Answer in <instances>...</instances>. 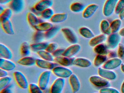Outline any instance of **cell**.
<instances>
[{
    "label": "cell",
    "mask_w": 124,
    "mask_h": 93,
    "mask_svg": "<svg viewBox=\"0 0 124 93\" xmlns=\"http://www.w3.org/2000/svg\"><path fill=\"white\" fill-rule=\"evenodd\" d=\"M13 12V11L10 8H8L5 9L4 11L0 14V22L10 19L12 16Z\"/></svg>",
    "instance_id": "39"
},
{
    "label": "cell",
    "mask_w": 124,
    "mask_h": 93,
    "mask_svg": "<svg viewBox=\"0 0 124 93\" xmlns=\"http://www.w3.org/2000/svg\"><path fill=\"white\" fill-rule=\"evenodd\" d=\"M14 80L19 88L23 89L29 88V84L27 78L24 74L20 71H16L13 73Z\"/></svg>",
    "instance_id": "2"
},
{
    "label": "cell",
    "mask_w": 124,
    "mask_h": 93,
    "mask_svg": "<svg viewBox=\"0 0 124 93\" xmlns=\"http://www.w3.org/2000/svg\"><path fill=\"white\" fill-rule=\"evenodd\" d=\"M36 59L33 57L31 56H27L23 57L17 61V63L24 66H31L34 65L36 64Z\"/></svg>",
    "instance_id": "24"
},
{
    "label": "cell",
    "mask_w": 124,
    "mask_h": 93,
    "mask_svg": "<svg viewBox=\"0 0 124 93\" xmlns=\"http://www.w3.org/2000/svg\"><path fill=\"white\" fill-rule=\"evenodd\" d=\"M54 14L53 9L49 8L41 12L40 17L44 20H50Z\"/></svg>",
    "instance_id": "37"
},
{
    "label": "cell",
    "mask_w": 124,
    "mask_h": 93,
    "mask_svg": "<svg viewBox=\"0 0 124 93\" xmlns=\"http://www.w3.org/2000/svg\"><path fill=\"white\" fill-rule=\"evenodd\" d=\"M69 82L73 93H77L80 88L81 84L79 79L76 74L73 73L69 78Z\"/></svg>",
    "instance_id": "13"
},
{
    "label": "cell",
    "mask_w": 124,
    "mask_h": 93,
    "mask_svg": "<svg viewBox=\"0 0 124 93\" xmlns=\"http://www.w3.org/2000/svg\"><path fill=\"white\" fill-rule=\"evenodd\" d=\"M117 57L122 60L124 59V45L122 43H120L117 46Z\"/></svg>",
    "instance_id": "44"
},
{
    "label": "cell",
    "mask_w": 124,
    "mask_h": 93,
    "mask_svg": "<svg viewBox=\"0 0 124 93\" xmlns=\"http://www.w3.org/2000/svg\"><path fill=\"white\" fill-rule=\"evenodd\" d=\"M99 7V5L96 4H91L87 6L83 11V17L85 19L90 18L96 12Z\"/></svg>",
    "instance_id": "15"
},
{
    "label": "cell",
    "mask_w": 124,
    "mask_h": 93,
    "mask_svg": "<svg viewBox=\"0 0 124 93\" xmlns=\"http://www.w3.org/2000/svg\"><path fill=\"white\" fill-rule=\"evenodd\" d=\"M8 76V71L0 68V78H4Z\"/></svg>",
    "instance_id": "48"
},
{
    "label": "cell",
    "mask_w": 124,
    "mask_h": 93,
    "mask_svg": "<svg viewBox=\"0 0 124 93\" xmlns=\"http://www.w3.org/2000/svg\"><path fill=\"white\" fill-rule=\"evenodd\" d=\"M107 57L109 59L117 57V52L113 50H109L107 54Z\"/></svg>",
    "instance_id": "47"
},
{
    "label": "cell",
    "mask_w": 124,
    "mask_h": 93,
    "mask_svg": "<svg viewBox=\"0 0 124 93\" xmlns=\"http://www.w3.org/2000/svg\"><path fill=\"white\" fill-rule=\"evenodd\" d=\"M35 65L40 68L47 70H52L58 65L55 62L47 61L42 59H36Z\"/></svg>",
    "instance_id": "14"
},
{
    "label": "cell",
    "mask_w": 124,
    "mask_h": 93,
    "mask_svg": "<svg viewBox=\"0 0 124 93\" xmlns=\"http://www.w3.org/2000/svg\"><path fill=\"white\" fill-rule=\"evenodd\" d=\"M54 26L53 23L48 22H44L35 26L33 28L36 31L46 32Z\"/></svg>",
    "instance_id": "27"
},
{
    "label": "cell",
    "mask_w": 124,
    "mask_h": 93,
    "mask_svg": "<svg viewBox=\"0 0 124 93\" xmlns=\"http://www.w3.org/2000/svg\"><path fill=\"white\" fill-rule=\"evenodd\" d=\"M58 44L54 42L49 43L46 48V50L48 52L52 54L58 48Z\"/></svg>",
    "instance_id": "45"
},
{
    "label": "cell",
    "mask_w": 124,
    "mask_h": 93,
    "mask_svg": "<svg viewBox=\"0 0 124 93\" xmlns=\"http://www.w3.org/2000/svg\"><path fill=\"white\" fill-rule=\"evenodd\" d=\"M53 4V0H40L37 2L33 7L37 10L41 12L46 9L51 8Z\"/></svg>",
    "instance_id": "19"
},
{
    "label": "cell",
    "mask_w": 124,
    "mask_h": 93,
    "mask_svg": "<svg viewBox=\"0 0 124 93\" xmlns=\"http://www.w3.org/2000/svg\"><path fill=\"white\" fill-rule=\"evenodd\" d=\"M61 31L69 43L72 44L78 43V37L72 29L69 27H64L61 29Z\"/></svg>",
    "instance_id": "6"
},
{
    "label": "cell",
    "mask_w": 124,
    "mask_h": 93,
    "mask_svg": "<svg viewBox=\"0 0 124 93\" xmlns=\"http://www.w3.org/2000/svg\"><path fill=\"white\" fill-rule=\"evenodd\" d=\"M109 49L105 44L101 43L93 47V52L97 54L107 55Z\"/></svg>",
    "instance_id": "30"
},
{
    "label": "cell",
    "mask_w": 124,
    "mask_h": 93,
    "mask_svg": "<svg viewBox=\"0 0 124 93\" xmlns=\"http://www.w3.org/2000/svg\"><path fill=\"white\" fill-rule=\"evenodd\" d=\"M118 33L121 37H124V27L120 29Z\"/></svg>",
    "instance_id": "53"
},
{
    "label": "cell",
    "mask_w": 124,
    "mask_h": 93,
    "mask_svg": "<svg viewBox=\"0 0 124 93\" xmlns=\"http://www.w3.org/2000/svg\"><path fill=\"white\" fill-rule=\"evenodd\" d=\"M51 74V71L46 70L43 72L40 75L38 81V85L43 91L47 89L50 82Z\"/></svg>",
    "instance_id": "5"
},
{
    "label": "cell",
    "mask_w": 124,
    "mask_h": 93,
    "mask_svg": "<svg viewBox=\"0 0 124 93\" xmlns=\"http://www.w3.org/2000/svg\"><path fill=\"white\" fill-rule=\"evenodd\" d=\"M31 50L30 44L27 41H24L21 44L20 52L22 57L29 56L31 54Z\"/></svg>",
    "instance_id": "32"
},
{
    "label": "cell",
    "mask_w": 124,
    "mask_h": 93,
    "mask_svg": "<svg viewBox=\"0 0 124 93\" xmlns=\"http://www.w3.org/2000/svg\"><path fill=\"white\" fill-rule=\"evenodd\" d=\"M118 0H106L103 8V14L105 16L109 17L113 14Z\"/></svg>",
    "instance_id": "7"
},
{
    "label": "cell",
    "mask_w": 124,
    "mask_h": 93,
    "mask_svg": "<svg viewBox=\"0 0 124 93\" xmlns=\"http://www.w3.org/2000/svg\"><path fill=\"white\" fill-rule=\"evenodd\" d=\"M27 20L29 24L32 28L44 21L40 17L38 16L31 12L27 14Z\"/></svg>",
    "instance_id": "17"
},
{
    "label": "cell",
    "mask_w": 124,
    "mask_h": 93,
    "mask_svg": "<svg viewBox=\"0 0 124 93\" xmlns=\"http://www.w3.org/2000/svg\"><path fill=\"white\" fill-rule=\"evenodd\" d=\"M65 49L62 48H58L54 52L52 53V54L54 58L62 56L65 51Z\"/></svg>",
    "instance_id": "46"
},
{
    "label": "cell",
    "mask_w": 124,
    "mask_h": 93,
    "mask_svg": "<svg viewBox=\"0 0 124 93\" xmlns=\"http://www.w3.org/2000/svg\"><path fill=\"white\" fill-rule=\"evenodd\" d=\"M29 89L30 93H43V91L38 84L34 83L30 84Z\"/></svg>",
    "instance_id": "41"
},
{
    "label": "cell",
    "mask_w": 124,
    "mask_h": 93,
    "mask_svg": "<svg viewBox=\"0 0 124 93\" xmlns=\"http://www.w3.org/2000/svg\"><path fill=\"white\" fill-rule=\"evenodd\" d=\"M100 30L101 33L105 35H109L112 33L110 29V23L106 19L101 20L100 25Z\"/></svg>",
    "instance_id": "29"
},
{
    "label": "cell",
    "mask_w": 124,
    "mask_h": 93,
    "mask_svg": "<svg viewBox=\"0 0 124 93\" xmlns=\"http://www.w3.org/2000/svg\"><path fill=\"white\" fill-rule=\"evenodd\" d=\"M106 35L105 34L101 33L98 35L94 36L93 38L90 39L89 42V44L91 47H94L96 46L103 43L106 40Z\"/></svg>",
    "instance_id": "23"
},
{
    "label": "cell",
    "mask_w": 124,
    "mask_h": 93,
    "mask_svg": "<svg viewBox=\"0 0 124 93\" xmlns=\"http://www.w3.org/2000/svg\"><path fill=\"white\" fill-rule=\"evenodd\" d=\"M1 27L5 33L8 35H13L15 34L12 23L10 20L0 22Z\"/></svg>",
    "instance_id": "21"
},
{
    "label": "cell",
    "mask_w": 124,
    "mask_h": 93,
    "mask_svg": "<svg viewBox=\"0 0 124 93\" xmlns=\"http://www.w3.org/2000/svg\"><path fill=\"white\" fill-rule=\"evenodd\" d=\"M68 17V14L66 12L54 14L50 21L53 23H60L65 22Z\"/></svg>",
    "instance_id": "25"
},
{
    "label": "cell",
    "mask_w": 124,
    "mask_h": 93,
    "mask_svg": "<svg viewBox=\"0 0 124 93\" xmlns=\"http://www.w3.org/2000/svg\"><path fill=\"white\" fill-rule=\"evenodd\" d=\"M8 7L16 14L21 13L25 6L24 0H11L8 4Z\"/></svg>",
    "instance_id": "12"
},
{
    "label": "cell",
    "mask_w": 124,
    "mask_h": 93,
    "mask_svg": "<svg viewBox=\"0 0 124 93\" xmlns=\"http://www.w3.org/2000/svg\"><path fill=\"white\" fill-rule=\"evenodd\" d=\"M73 65L80 67H89L92 65L91 61L85 57H78L75 58L73 62Z\"/></svg>",
    "instance_id": "20"
},
{
    "label": "cell",
    "mask_w": 124,
    "mask_h": 93,
    "mask_svg": "<svg viewBox=\"0 0 124 93\" xmlns=\"http://www.w3.org/2000/svg\"><path fill=\"white\" fill-rule=\"evenodd\" d=\"M119 18L121 20L124 19V9L119 14Z\"/></svg>",
    "instance_id": "52"
},
{
    "label": "cell",
    "mask_w": 124,
    "mask_h": 93,
    "mask_svg": "<svg viewBox=\"0 0 124 93\" xmlns=\"http://www.w3.org/2000/svg\"><path fill=\"white\" fill-rule=\"evenodd\" d=\"M11 0H0V4L1 5H6L8 4Z\"/></svg>",
    "instance_id": "51"
},
{
    "label": "cell",
    "mask_w": 124,
    "mask_h": 93,
    "mask_svg": "<svg viewBox=\"0 0 124 93\" xmlns=\"http://www.w3.org/2000/svg\"><path fill=\"white\" fill-rule=\"evenodd\" d=\"M13 57L11 50L3 44H0V58L11 60Z\"/></svg>",
    "instance_id": "22"
},
{
    "label": "cell",
    "mask_w": 124,
    "mask_h": 93,
    "mask_svg": "<svg viewBox=\"0 0 124 93\" xmlns=\"http://www.w3.org/2000/svg\"><path fill=\"white\" fill-rule=\"evenodd\" d=\"M107 55L97 54L93 60V65L96 67L103 65L108 60Z\"/></svg>",
    "instance_id": "34"
},
{
    "label": "cell",
    "mask_w": 124,
    "mask_h": 93,
    "mask_svg": "<svg viewBox=\"0 0 124 93\" xmlns=\"http://www.w3.org/2000/svg\"><path fill=\"white\" fill-rule=\"evenodd\" d=\"M16 67V64L10 60L0 58V68L7 71L13 70Z\"/></svg>",
    "instance_id": "18"
},
{
    "label": "cell",
    "mask_w": 124,
    "mask_h": 93,
    "mask_svg": "<svg viewBox=\"0 0 124 93\" xmlns=\"http://www.w3.org/2000/svg\"><path fill=\"white\" fill-rule=\"evenodd\" d=\"M89 81L93 85L101 88L110 86L109 81L103 78L99 75L91 76L89 78Z\"/></svg>",
    "instance_id": "4"
},
{
    "label": "cell",
    "mask_w": 124,
    "mask_h": 93,
    "mask_svg": "<svg viewBox=\"0 0 124 93\" xmlns=\"http://www.w3.org/2000/svg\"><path fill=\"white\" fill-rule=\"evenodd\" d=\"M122 60L119 57L109 59L103 65L102 68L107 70H113L121 66Z\"/></svg>",
    "instance_id": "9"
},
{
    "label": "cell",
    "mask_w": 124,
    "mask_h": 93,
    "mask_svg": "<svg viewBox=\"0 0 124 93\" xmlns=\"http://www.w3.org/2000/svg\"><path fill=\"white\" fill-rule=\"evenodd\" d=\"M98 72L99 76L109 81L114 80L117 77L116 73L114 71L102 67L99 68Z\"/></svg>",
    "instance_id": "10"
},
{
    "label": "cell",
    "mask_w": 124,
    "mask_h": 93,
    "mask_svg": "<svg viewBox=\"0 0 124 93\" xmlns=\"http://www.w3.org/2000/svg\"></svg>",
    "instance_id": "57"
},
{
    "label": "cell",
    "mask_w": 124,
    "mask_h": 93,
    "mask_svg": "<svg viewBox=\"0 0 124 93\" xmlns=\"http://www.w3.org/2000/svg\"><path fill=\"white\" fill-rule=\"evenodd\" d=\"M0 93H13L12 90L9 86L0 91Z\"/></svg>",
    "instance_id": "49"
},
{
    "label": "cell",
    "mask_w": 124,
    "mask_h": 93,
    "mask_svg": "<svg viewBox=\"0 0 124 93\" xmlns=\"http://www.w3.org/2000/svg\"><path fill=\"white\" fill-rule=\"evenodd\" d=\"M120 90H121V93H124V80L121 85Z\"/></svg>",
    "instance_id": "54"
},
{
    "label": "cell",
    "mask_w": 124,
    "mask_h": 93,
    "mask_svg": "<svg viewBox=\"0 0 124 93\" xmlns=\"http://www.w3.org/2000/svg\"><path fill=\"white\" fill-rule=\"evenodd\" d=\"M12 81V78L8 76L0 78V91L9 86Z\"/></svg>",
    "instance_id": "40"
},
{
    "label": "cell",
    "mask_w": 124,
    "mask_h": 93,
    "mask_svg": "<svg viewBox=\"0 0 124 93\" xmlns=\"http://www.w3.org/2000/svg\"><path fill=\"white\" fill-rule=\"evenodd\" d=\"M61 30V27L58 25H54L50 29L45 32L46 40H50L55 37Z\"/></svg>",
    "instance_id": "28"
},
{
    "label": "cell",
    "mask_w": 124,
    "mask_h": 93,
    "mask_svg": "<svg viewBox=\"0 0 124 93\" xmlns=\"http://www.w3.org/2000/svg\"><path fill=\"white\" fill-rule=\"evenodd\" d=\"M45 39V33L36 31L32 37V40L34 43L42 42Z\"/></svg>",
    "instance_id": "38"
},
{
    "label": "cell",
    "mask_w": 124,
    "mask_h": 93,
    "mask_svg": "<svg viewBox=\"0 0 124 93\" xmlns=\"http://www.w3.org/2000/svg\"><path fill=\"white\" fill-rule=\"evenodd\" d=\"M49 43L47 41H42L39 43H33L30 44L31 51L34 52H37L46 49Z\"/></svg>",
    "instance_id": "26"
},
{
    "label": "cell",
    "mask_w": 124,
    "mask_h": 93,
    "mask_svg": "<svg viewBox=\"0 0 124 93\" xmlns=\"http://www.w3.org/2000/svg\"><path fill=\"white\" fill-rule=\"evenodd\" d=\"M65 85V79L58 78L54 81L51 85L50 89V93H62Z\"/></svg>",
    "instance_id": "8"
},
{
    "label": "cell",
    "mask_w": 124,
    "mask_h": 93,
    "mask_svg": "<svg viewBox=\"0 0 124 93\" xmlns=\"http://www.w3.org/2000/svg\"><path fill=\"white\" fill-rule=\"evenodd\" d=\"M38 55L40 59L50 62H54V57L51 53L46 50H43L37 52Z\"/></svg>",
    "instance_id": "36"
},
{
    "label": "cell",
    "mask_w": 124,
    "mask_h": 93,
    "mask_svg": "<svg viewBox=\"0 0 124 93\" xmlns=\"http://www.w3.org/2000/svg\"><path fill=\"white\" fill-rule=\"evenodd\" d=\"M121 40V36L119 33H111L107 37L106 44L109 49L113 50L118 46Z\"/></svg>",
    "instance_id": "3"
},
{
    "label": "cell",
    "mask_w": 124,
    "mask_h": 93,
    "mask_svg": "<svg viewBox=\"0 0 124 93\" xmlns=\"http://www.w3.org/2000/svg\"><path fill=\"white\" fill-rule=\"evenodd\" d=\"M52 72L55 76L61 78H69L73 74L72 70L67 67L62 66H56L52 70Z\"/></svg>",
    "instance_id": "1"
},
{
    "label": "cell",
    "mask_w": 124,
    "mask_h": 93,
    "mask_svg": "<svg viewBox=\"0 0 124 93\" xmlns=\"http://www.w3.org/2000/svg\"><path fill=\"white\" fill-rule=\"evenodd\" d=\"M99 92V93H120L116 89L110 86L101 88Z\"/></svg>",
    "instance_id": "43"
},
{
    "label": "cell",
    "mask_w": 124,
    "mask_h": 93,
    "mask_svg": "<svg viewBox=\"0 0 124 93\" xmlns=\"http://www.w3.org/2000/svg\"><path fill=\"white\" fill-rule=\"evenodd\" d=\"M81 49V46L79 44H72L65 49L63 56L72 58L79 52Z\"/></svg>",
    "instance_id": "11"
},
{
    "label": "cell",
    "mask_w": 124,
    "mask_h": 93,
    "mask_svg": "<svg viewBox=\"0 0 124 93\" xmlns=\"http://www.w3.org/2000/svg\"><path fill=\"white\" fill-rule=\"evenodd\" d=\"M124 9V0H119L115 7V13L119 15Z\"/></svg>",
    "instance_id": "42"
},
{
    "label": "cell",
    "mask_w": 124,
    "mask_h": 93,
    "mask_svg": "<svg viewBox=\"0 0 124 93\" xmlns=\"http://www.w3.org/2000/svg\"><path fill=\"white\" fill-rule=\"evenodd\" d=\"M75 58H70L65 56H61L54 58V62L63 67H68L73 65Z\"/></svg>",
    "instance_id": "16"
},
{
    "label": "cell",
    "mask_w": 124,
    "mask_h": 93,
    "mask_svg": "<svg viewBox=\"0 0 124 93\" xmlns=\"http://www.w3.org/2000/svg\"><path fill=\"white\" fill-rule=\"evenodd\" d=\"M30 11H31V12H32L33 14H35V15H37V16H38L40 17L41 12H39V11L37 10L34 7H31V8H30Z\"/></svg>",
    "instance_id": "50"
},
{
    "label": "cell",
    "mask_w": 124,
    "mask_h": 93,
    "mask_svg": "<svg viewBox=\"0 0 124 93\" xmlns=\"http://www.w3.org/2000/svg\"><path fill=\"white\" fill-rule=\"evenodd\" d=\"M122 24V21L120 19L112 20L110 23V29L112 33H116L119 32Z\"/></svg>",
    "instance_id": "35"
},
{
    "label": "cell",
    "mask_w": 124,
    "mask_h": 93,
    "mask_svg": "<svg viewBox=\"0 0 124 93\" xmlns=\"http://www.w3.org/2000/svg\"><path fill=\"white\" fill-rule=\"evenodd\" d=\"M85 7V5L83 3L75 2L70 5V9L72 12L78 13L83 11Z\"/></svg>",
    "instance_id": "33"
},
{
    "label": "cell",
    "mask_w": 124,
    "mask_h": 93,
    "mask_svg": "<svg viewBox=\"0 0 124 93\" xmlns=\"http://www.w3.org/2000/svg\"><path fill=\"white\" fill-rule=\"evenodd\" d=\"M5 9L3 8V7H2V5H0V14L2 13Z\"/></svg>",
    "instance_id": "55"
},
{
    "label": "cell",
    "mask_w": 124,
    "mask_h": 93,
    "mask_svg": "<svg viewBox=\"0 0 124 93\" xmlns=\"http://www.w3.org/2000/svg\"><path fill=\"white\" fill-rule=\"evenodd\" d=\"M79 32L81 36L87 39H91L95 36V35L92 30L86 27H80L79 29Z\"/></svg>",
    "instance_id": "31"
},
{
    "label": "cell",
    "mask_w": 124,
    "mask_h": 93,
    "mask_svg": "<svg viewBox=\"0 0 124 93\" xmlns=\"http://www.w3.org/2000/svg\"><path fill=\"white\" fill-rule=\"evenodd\" d=\"M120 68H121V70L124 73V64H122V65L120 66Z\"/></svg>",
    "instance_id": "56"
}]
</instances>
